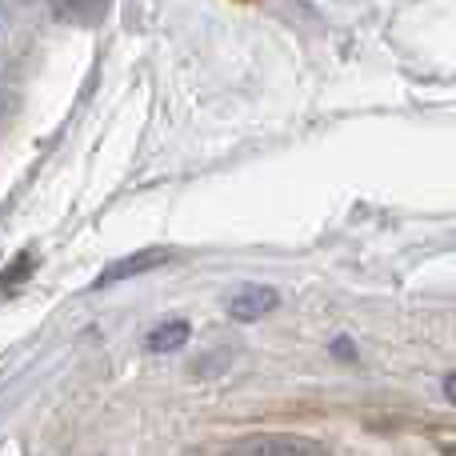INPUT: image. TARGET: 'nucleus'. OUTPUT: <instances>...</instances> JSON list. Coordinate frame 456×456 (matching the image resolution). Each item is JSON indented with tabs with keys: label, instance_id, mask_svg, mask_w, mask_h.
Masks as SVG:
<instances>
[{
	"label": "nucleus",
	"instance_id": "4",
	"mask_svg": "<svg viewBox=\"0 0 456 456\" xmlns=\"http://www.w3.org/2000/svg\"><path fill=\"white\" fill-rule=\"evenodd\" d=\"M189 337H192V329H189V321H160L157 329L144 337V348L149 353H176V348H184L189 345Z\"/></svg>",
	"mask_w": 456,
	"mask_h": 456
},
{
	"label": "nucleus",
	"instance_id": "3",
	"mask_svg": "<svg viewBox=\"0 0 456 456\" xmlns=\"http://www.w3.org/2000/svg\"><path fill=\"white\" fill-rule=\"evenodd\" d=\"M276 305H281V292L276 289H268V284H244V289L228 300V316L240 324H252V321L273 313Z\"/></svg>",
	"mask_w": 456,
	"mask_h": 456
},
{
	"label": "nucleus",
	"instance_id": "6",
	"mask_svg": "<svg viewBox=\"0 0 456 456\" xmlns=\"http://www.w3.org/2000/svg\"><path fill=\"white\" fill-rule=\"evenodd\" d=\"M332 353H337L340 361H353V356H356V348H353V340H348V337H340L337 345H332Z\"/></svg>",
	"mask_w": 456,
	"mask_h": 456
},
{
	"label": "nucleus",
	"instance_id": "2",
	"mask_svg": "<svg viewBox=\"0 0 456 456\" xmlns=\"http://www.w3.org/2000/svg\"><path fill=\"white\" fill-rule=\"evenodd\" d=\"M168 260H173V248H165V244H149V248H136V252H128V256H120V260H112V265H104V273L93 281V289L133 281V276L152 273V268L168 265Z\"/></svg>",
	"mask_w": 456,
	"mask_h": 456
},
{
	"label": "nucleus",
	"instance_id": "1",
	"mask_svg": "<svg viewBox=\"0 0 456 456\" xmlns=\"http://www.w3.org/2000/svg\"><path fill=\"white\" fill-rule=\"evenodd\" d=\"M224 456H332V449L321 441H313V436L265 433V436H248V441L232 444Z\"/></svg>",
	"mask_w": 456,
	"mask_h": 456
},
{
	"label": "nucleus",
	"instance_id": "5",
	"mask_svg": "<svg viewBox=\"0 0 456 456\" xmlns=\"http://www.w3.org/2000/svg\"><path fill=\"white\" fill-rule=\"evenodd\" d=\"M32 265H37V256H32V252H24V256L4 273V281H0V292L20 289V284H24V273H32Z\"/></svg>",
	"mask_w": 456,
	"mask_h": 456
}]
</instances>
